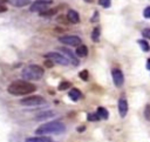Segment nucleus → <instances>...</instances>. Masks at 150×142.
I'll list each match as a JSON object with an SVG mask.
<instances>
[{
    "label": "nucleus",
    "instance_id": "nucleus-1",
    "mask_svg": "<svg viewBox=\"0 0 150 142\" xmlns=\"http://www.w3.org/2000/svg\"><path fill=\"white\" fill-rule=\"evenodd\" d=\"M7 90L12 95H27L35 92L36 87L27 80H16L8 86Z\"/></svg>",
    "mask_w": 150,
    "mask_h": 142
},
{
    "label": "nucleus",
    "instance_id": "nucleus-2",
    "mask_svg": "<svg viewBox=\"0 0 150 142\" xmlns=\"http://www.w3.org/2000/svg\"><path fill=\"white\" fill-rule=\"evenodd\" d=\"M66 130V126L61 121H50L41 124L35 133L38 135H49V134H60Z\"/></svg>",
    "mask_w": 150,
    "mask_h": 142
},
{
    "label": "nucleus",
    "instance_id": "nucleus-3",
    "mask_svg": "<svg viewBox=\"0 0 150 142\" xmlns=\"http://www.w3.org/2000/svg\"><path fill=\"white\" fill-rule=\"evenodd\" d=\"M43 68L39 65H29L27 67L23 68L22 70V76L25 80H29V81H36L40 80L43 76Z\"/></svg>",
    "mask_w": 150,
    "mask_h": 142
},
{
    "label": "nucleus",
    "instance_id": "nucleus-4",
    "mask_svg": "<svg viewBox=\"0 0 150 142\" xmlns=\"http://www.w3.org/2000/svg\"><path fill=\"white\" fill-rule=\"evenodd\" d=\"M46 58H47V59H50L53 62L59 63V65H62V66H68V65L70 63L67 58H64L63 55H61L60 53H56V52L47 53V54H46Z\"/></svg>",
    "mask_w": 150,
    "mask_h": 142
},
{
    "label": "nucleus",
    "instance_id": "nucleus-5",
    "mask_svg": "<svg viewBox=\"0 0 150 142\" xmlns=\"http://www.w3.org/2000/svg\"><path fill=\"white\" fill-rule=\"evenodd\" d=\"M20 103L22 106H39V104L45 103V99L39 95H33V96H27V97L22 99L20 101Z\"/></svg>",
    "mask_w": 150,
    "mask_h": 142
},
{
    "label": "nucleus",
    "instance_id": "nucleus-6",
    "mask_svg": "<svg viewBox=\"0 0 150 142\" xmlns=\"http://www.w3.org/2000/svg\"><path fill=\"white\" fill-rule=\"evenodd\" d=\"M50 5H52V1L50 0H35L32 4L29 11L30 12H42V11L47 9Z\"/></svg>",
    "mask_w": 150,
    "mask_h": 142
},
{
    "label": "nucleus",
    "instance_id": "nucleus-7",
    "mask_svg": "<svg viewBox=\"0 0 150 142\" xmlns=\"http://www.w3.org/2000/svg\"><path fill=\"white\" fill-rule=\"evenodd\" d=\"M59 41L61 43H64L67 46H79L81 45V39L76 35H66V36H60Z\"/></svg>",
    "mask_w": 150,
    "mask_h": 142
},
{
    "label": "nucleus",
    "instance_id": "nucleus-8",
    "mask_svg": "<svg viewBox=\"0 0 150 142\" xmlns=\"http://www.w3.org/2000/svg\"><path fill=\"white\" fill-rule=\"evenodd\" d=\"M111 75H112V81H114L115 86L116 87H122L123 83H124V76H123L122 70L121 69H112Z\"/></svg>",
    "mask_w": 150,
    "mask_h": 142
},
{
    "label": "nucleus",
    "instance_id": "nucleus-9",
    "mask_svg": "<svg viewBox=\"0 0 150 142\" xmlns=\"http://www.w3.org/2000/svg\"><path fill=\"white\" fill-rule=\"evenodd\" d=\"M118 111H120L121 117H124L128 113V101L124 97H121L118 100Z\"/></svg>",
    "mask_w": 150,
    "mask_h": 142
},
{
    "label": "nucleus",
    "instance_id": "nucleus-10",
    "mask_svg": "<svg viewBox=\"0 0 150 142\" xmlns=\"http://www.w3.org/2000/svg\"><path fill=\"white\" fill-rule=\"evenodd\" d=\"M67 19H68V21L71 22V23H79V22H80V15H79V13H77L76 11H74V9H69V11H68V13H67Z\"/></svg>",
    "mask_w": 150,
    "mask_h": 142
},
{
    "label": "nucleus",
    "instance_id": "nucleus-11",
    "mask_svg": "<svg viewBox=\"0 0 150 142\" xmlns=\"http://www.w3.org/2000/svg\"><path fill=\"white\" fill-rule=\"evenodd\" d=\"M61 52L68 55V60H69V62H70V63H73L74 66H77V65H79V61H77V59L75 58V55L73 54V52H71V50H69V49H67V48H62V49H61Z\"/></svg>",
    "mask_w": 150,
    "mask_h": 142
},
{
    "label": "nucleus",
    "instance_id": "nucleus-12",
    "mask_svg": "<svg viewBox=\"0 0 150 142\" xmlns=\"http://www.w3.org/2000/svg\"><path fill=\"white\" fill-rule=\"evenodd\" d=\"M76 55L80 58H86L88 55V48L84 45H79L76 48Z\"/></svg>",
    "mask_w": 150,
    "mask_h": 142
},
{
    "label": "nucleus",
    "instance_id": "nucleus-13",
    "mask_svg": "<svg viewBox=\"0 0 150 142\" xmlns=\"http://www.w3.org/2000/svg\"><path fill=\"white\" fill-rule=\"evenodd\" d=\"M69 97L73 100V101H77L80 97H81V92L79 90V89H76V88H73V89H70V92H69Z\"/></svg>",
    "mask_w": 150,
    "mask_h": 142
},
{
    "label": "nucleus",
    "instance_id": "nucleus-14",
    "mask_svg": "<svg viewBox=\"0 0 150 142\" xmlns=\"http://www.w3.org/2000/svg\"><path fill=\"white\" fill-rule=\"evenodd\" d=\"M96 114L100 116V119H103V120H107L108 116H109L108 110L105 108H103V107H98L97 110H96Z\"/></svg>",
    "mask_w": 150,
    "mask_h": 142
},
{
    "label": "nucleus",
    "instance_id": "nucleus-15",
    "mask_svg": "<svg viewBox=\"0 0 150 142\" xmlns=\"http://www.w3.org/2000/svg\"><path fill=\"white\" fill-rule=\"evenodd\" d=\"M54 115H55V113H53V111H50V110L42 111L41 114H39V115L36 116V120H46V119L52 117V116H54Z\"/></svg>",
    "mask_w": 150,
    "mask_h": 142
},
{
    "label": "nucleus",
    "instance_id": "nucleus-16",
    "mask_svg": "<svg viewBox=\"0 0 150 142\" xmlns=\"http://www.w3.org/2000/svg\"><path fill=\"white\" fill-rule=\"evenodd\" d=\"M50 138L41 135V137H32V138H27L26 142H48Z\"/></svg>",
    "mask_w": 150,
    "mask_h": 142
},
{
    "label": "nucleus",
    "instance_id": "nucleus-17",
    "mask_svg": "<svg viewBox=\"0 0 150 142\" xmlns=\"http://www.w3.org/2000/svg\"><path fill=\"white\" fill-rule=\"evenodd\" d=\"M91 40H93L94 42H97V41L100 40V28H98V27H96V28L93 29V33H91Z\"/></svg>",
    "mask_w": 150,
    "mask_h": 142
},
{
    "label": "nucleus",
    "instance_id": "nucleus-18",
    "mask_svg": "<svg viewBox=\"0 0 150 142\" xmlns=\"http://www.w3.org/2000/svg\"><path fill=\"white\" fill-rule=\"evenodd\" d=\"M138 45L141 46L142 50H144V52H148V50L150 49V45H149L148 41H145V40H138Z\"/></svg>",
    "mask_w": 150,
    "mask_h": 142
},
{
    "label": "nucleus",
    "instance_id": "nucleus-19",
    "mask_svg": "<svg viewBox=\"0 0 150 142\" xmlns=\"http://www.w3.org/2000/svg\"><path fill=\"white\" fill-rule=\"evenodd\" d=\"M87 119H88V121H91V122H96V121H100V120H101L100 116H98L96 113H94V114H88V115H87Z\"/></svg>",
    "mask_w": 150,
    "mask_h": 142
},
{
    "label": "nucleus",
    "instance_id": "nucleus-20",
    "mask_svg": "<svg viewBox=\"0 0 150 142\" xmlns=\"http://www.w3.org/2000/svg\"><path fill=\"white\" fill-rule=\"evenodd\" d=\"M79 76H80V79H82L83 81H87L88 77H89V73H88L87 69H83V70H81V72L79 73Z\"/></svg>",
    "mask_w": 150,
    "mask_h": 142
},
{
    "label": "nucleus",
    "instance_id": "nucleus-21",
    "mask_svg": "<svg viewBox=\"0 0 150 142\" xmlns=\"http://www.w3.org/2000/svg\"><path fill=\"white\" fill-rule=\"evenodd\" d=\"M69 87H70V82L63 81V82H61V83L59 84L57 89H59V90H64V89H67V88H69Z\"/></svg>",
    "mask_w": 150,
    "mask_h": 142
},
{
    "label": "nucleus",
    "instance_id": "nucleus-22",
    "mask_svg": "<svg viewBox=\"0 0 150 142\" xmlns=\"http://www.w3.org/2000/svg\"><path fill=\"white\" fill-rule=\"evenodd\" d=\"M110 4H111V0H98V5H101L104 8L110 7Z\"/></svg>",
    "mask_w": 150,
    "mask_h": 142
},
{
    "label": "nucleus",
    "instance_id": "nucleus-23",
    "mask_svg": "<svg viewBox=\"0 0 150 142\" xmlns=\"http://www.w3.org/2000/svg\"><path fill=\"white\" fill-rule=\"evenodd\" d=\"M55 13H56V9H48L47 12H46V11H42L40 14L43 15V16H50V15H53V14H55Z\"/></svg>",
    "mask_w": 150,
    "mask_h": 142
},
{
    "label": "nucleus",
    "instance_id": "nucleus-24",
    "mask_svg": "<svg viewBox=\"0 0 150 142\" xmlns=\"http://www.w3.org/2000/svg\"><path fill=\"white\" fill-rule=\"evenodd\" d=\"M144 116L148 121H150V104H146L144 108Z\"/></svg>",
    "mask_w": 150,
    "mask_h": 142
},
{
    "label": "nucleus",
    "instance_id": "nucleus-25",
    "mask_svg": "<svg viewBox=\"0 0 150 142\" xmlns=\"http://www.w3.org/2000/svg\"><path fill=\"white\" fill-rule=\"evenodd\" d=\"M143 15H144V18H150V6H148L145 9H144V12H143Z\"/></svg>",
    "mask_w": 150,
    "mask_h": 142
},
{
    "label": "nucleus",
    "instance_id": "nucleus-26",
    "mask_svg": "<svg viewBox=\"0 0 150 142\" xmlns=\"http://www.w3.org/2000/svg\"><path fill=\"white\" fill-rule=\"evenodd\" d=\"M53 63H54V62H53V61H52L50 59H47V60L45 61V66H46V67H48V68H50V67H53V66H54Z\"/></svg>",
    "mask_w": 150,
    "mask_h": 142
},
{
    "label": "nucleus",
    "instance_id": "nucleus-27",
    "mask_svg": "<svg viewBox=\"0 0 150 142\" xmlns=\"http://www.w3.org/2000/svg\"><path fill=\"white\" fill-rule=\"evenodd\" d=\"M143 35H144L145 38L150 39V29H149V28H146L145 31H143Z\"/></svg>",
    "mask_w": 150,
    "mask_h": 142
},
{
    "label": "nucleus",
    "instance_id": "nucleus-28",
    "mask_svg": "<svg viewBox=\"0 0 150 142\" xmlns=\"http://www.w3.org/2000/svg\"><path fill=\"white\" fill-rule=\"evenodd\" d=\"M6 11H7L6 6H4V5H1V4H0V13H2V12H6Z\"/></svg>",
    "mask_w": 150,
    "mask_h": 142
},
{
    "label": "nucleus",
    "instance_id": "nucleus-29",
    "mask_svg": "<svg viewBox=\"0 0 150 142\" xmlns=\"http://www.w3.org/2000/svg\"><path fill=\"white\" fill-rule=\"evenodd\" d=\"M97 16H98V13H97V12H95V15H94V18L91 19V21H93V22H95V21H97V20H96V18H97Z\"/></svg>",
    "mask_w": 150,
    "mask_h": 142
},
{
    "label": "nucleus",
    "instance_id": "nucleus-30",
    "mask_svg": "<svg viewBox=\"0 0 150 142\" xmlns=\"http://www.w3.org/2000/svg\"><path fill=\"white\" fill-rule=\"evenodd\" d=\"M84 128H86V127H84V126H81V127H77V131H79V133H82V131H83V129H84Z\"/></svg>",
    "mask_w": 150,
    "mask_h": 142
},
{
    "label": "nucleus",
    "instance_id": "nucleus-31",
    "mask_svg": "<svg viewBox=\"0 0 150 142\" xmlns=\"http://www.w3.org/2000/svg\"><path fill=\"white\" fill-rule=\"evenodd\" d=\"M146 68H148V69L150 70V59H149V60L146 61Z\"/></svg>",
    "mask_w": 150,
    "mask_h": 142
},
{
    "label": "nucleus",
    "instance_id": "nucleus-32",
    "mask_svg": "<svg viewBox=\"0 0 150 142\" xmlns=\"http://www.w3.org/2000/svg\"><path fill=\"white\" fill-rule=\"evenodd\" d=\"M86 1H87V2H90V0H86Z\"/></svg>",
    "mask_w": 150,
    "mask_h": 142
},
{
    "label": "nucleus",
    "instance_id": "nucleus-33",
    "mask_svg": "<svg viewBox=\"0 0 150 142\" xmlns=\"http://www.w3.org/2000/svg\"><path fill=\"white\" fill-rule=\"evenodd\" d=\"M48 142H54V141H52V140H49V141H48Z\"/></svg>",
    "mask_w": 150,
    "mask_h": 142
}]
</instances>
